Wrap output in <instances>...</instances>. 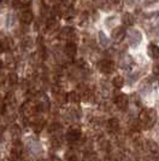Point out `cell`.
<instances>
[{
    "instance_id": "obj_1",
    "label": "cell",
    "mask_w": 159,
    "mask_h": 161,
    "mask_svg": "<svg viewBox=\"0 0 159 161\" xmlns=\"http://www.w3.org/2000/svg\"><path fill=\"white\" fill-rule=\"evenodd\" d=\"M139 120L141 122L145 129H150L154 125V122L157 120V114L156 110L150 109V108H145L143 110H141V113L139 115Z\"/></svg>"
},
{
    "instance_id": "obj_2",
    "label": "cell",
    "mask_w": 159,
    "mask_h": 161,
    "mask_svg": "<svg viewBox=\"0 0 159 161\" xmlns=\"http://www.w3.org/2000/svg\"><path fill=\"white\" fill-rule=\"evenodd\" d=\"M113 102H115V104H116V107H117L118 109L126 110L128 108V104H129V98H128V96L124 95V93H118V95L115 96Z\"/></svg>"
},
{
    "instance_id": "obj_3",
    "label": "cell",
    "mask_w": 159,
    "mask_h": 161,
    "mask_svg": "<svg viewBox=\"0 0 159 161\" xmlns=\"http://www.w3.org/2000/svg\"><path fill=\"white\" fill-rule=\"evenodd\" d=\"M98 69L103 74H111L115 69V64L110 59H103L98 63Z\"/></svg>"
},
{
    "instance_id": "obj_4",
    "label": "cell",
    "mask_w": 159,
    "mask_h": 161,
    "mask_svg": "<svg viewBox=\"0 0 159 161\" xmlns=\"http://www.w3.org/2000/svg\"><path fill=\"white\" fill-rule=\"evenodd\" d=\"M80 138H81V130L77 129V127H72L66 133V139H68V142L70 144H74V143L79 142Z\"/></svg>"
},
{
    "instance_id": "obj_5",
    "label": "cell",
    "mask_w": 159,
    "mask_h": 161,
    "mask_svg": "<svg viewBox=\"0 0 159 161\" xmlns=\"http://www.w3.org/2000/svg\"><path fill=\"white\" fill-rule=\"evenodd\" d=\"M141 39H142V36H141V33L139 32L137 29H131L130 32H129V44L131 45V46H137L140 42H141Z\"/></svg>"
},
{
    "instance_id": "obj_6",
    "label": "cell",
    "mask_w": 159,
    "mask_h": 161,
    "mask_svg": "<svg viewBox=\"0 0 159 161\" xmlns=\"http://www.w3.org/2000/svg\"><path fill=\"white\" fill-rule=\"evenodd\" d=\"M33 19H34V15H33L32 10L25 8L19 15V21L23 24H30L33 22Z\"/></svg>"
},
{
    "instance_id": "obj_7",
    "label": "cell",
    "mask_w": 159,
    "mask_h": 161,
    "mask_svg": "<svg viewBox=\"0 0 159 161\" xmlns=\"http://www.w3.org/2000/svg\"><path fill=\"white\" fill-rule=\"evenodd\" d=\"M124 34H126V32H124V28H123V27H121V25H118V27H116L115 29H112L111 36H112V39H113L115 41L119 42V41L123 40Z\"/></svg>"
},
{
    "instance_id": "obj_8",
    "label": "cell",
    "mask_w": 159,
    "mask_h": 161,
    "mask_svg": "<svg viewBox=\"0 0 159 161\" xmlns=\"http://www.w3.org/2000/svg\"><path fill=\"white\" fill-rule=\"evenodd\" d=\"M64 52H65V55L69 57V58H74V57L76 56V52H77V46H76V44L75 42H68L66 45H65V47H64Z\"/></svg>"
},
{
    "instance_id": "obj_9",
    "label": "cell",
    "mask_w": 159,
    "mask_h": 161,
    "mask_svg": "<svg viewBox=\"0 0 159 161\" xmlns=\"http://www.w3.org/2000/svg\"><path fill=\"white\" fill-rule=\"evenodd\" d=\"M147 53L153 59H159V46L154 44H150L147 47Z\"/></svg>"
},
{
    "instance_id": "obj_10",
    "label": "cell",
    "mask_w": 159,
    "mask_h": 161,
    "mask_svg": "<svg viewBox=\"0 0 159 161\" xmlns=\"http://www.w3.org/2000/svg\"><path fill=\"white\" fill-rule=\"evenodd\" d=\"M107 130H109L111 133H116V132H118V130H119L118 119L112 118V119H110V120L107 121Z\"/></svg>"
},
{
    "instance_id": "obj_11",
    "label": "cell",
    "mask_w": 159,
    "mask_h": 161,
    "mask_svg": "<svg viewBox=\"0 0 159 161\" xmlns=\"http://www.w3.org/2000/svg\"><path fill=\"white\" fill-rule=\"evenodd\" d=\"M148 150H150V153L153 155V158H159V147L157 145L156 142H153V141H150L148 142Z\"/></svg>"
},
{
    "instance_id": "obj_12",
    "label": "cell",
    "mask_w": 159,
    "mask_h": 161,
    "mask_svg": "<svg viewBox=\"0 0 159 161\" xmlns=\"http://www.w3.org/2000/svg\"><path fill=\"white\" fill-rule=\"evenodd\" d=\"M53 92H54V98H56V101L58 103H60V104L66 103V101H68V95L66 93H64L59 90H57V92L56 91H53Z\"/></svg>"
},
{
    "instance_id": "obj_13",
    "label": "cell",
    "mask_w": 159,
    "mask_h": 161,
    "mask_svg": "<svg viewBox=\"0 0 159 161\" xmlns=\"http://www.w3.org/2000/svg\"><path fill=\"white\" fill-rule=\"evenodd\" d=\"M112 85H113V87H116V89H122V87L124 86V79H123V76L116 75V76L112 79Z\"/></svg>"
},
{
    "instance_id": "obj_14",
    "label": "cell",
    "mask_w": 159,
    "mask_h": 161,
    "mask_svg": "<svg viewBox=\"0 0 159 161\" xmlns=\"http://www.w3.org/2000/svg\"><path fill=\"white\" fill-rule=\"evenodd\" d=\"M74 35H75L74 29H72V28H70V27L64 28L63 31L60 32V38H63V39H71Z\"/></svg>"
},
{
    "instance_id": "obj_15",
    "label": "cell",
    "mask_w": 159,
    "mask_h": 161,
    "mask_svg": "<svg viewBox=\"0 0 159 161\" xmlns=\"http://www.w3.org/2000/svg\"><path fill=\"white\" fill-rule=\"evenodd\" d=\"M122 21H123V23L124 25H127V27H130V25H133L134 22H135V18L134 16L131 15V14H124L123 15V18H122Z\"/></svg>"
},
{
    "instance_id": "obj_16",
    "label": "cell",
    "mask_w": 159,
    "mask_h": 161,
    "mask_svg": "<svg viewBox=\"0 0 159 161\" xmlns=\"http://www.w3.org/2000/svg\"><path fill=\"white\" fill-rule=\"evenodd\" d=\"M57 27H58V23H57V21L54 18L48 19L47 23H46V29H47L48 32H54L57 29Z\"/></svg>"
},
{
    "instance_id": "obj_17",
    "label": "cell",
    "mask_w": 159,
    "mask_h": 161,
    "mask_svg": "<svg viewBox=\"0 0 159 161\" xmlns=\"http://www.w3.org/2000/svg\"><path fill=\"white\" fill-rule=\"evenodd\" d=\"M68 101L71 103H79L80 102V95L79 92H70L68 95Z\"/></svg>"
},
{
    "instance_id": "obj_18",
    "label": "cell",
    "mask_w": 159,
    "mask_h": 161,
    "mask_svg": "<svg viewBox=\"0 0 159 161\" xmlns=\"http://www.w3.org/2000/svg\"><path fill=\"white\" fill-rule=\"evenodd\" d=\"M17 82H18V76H17L16 74H15V73L8 74V85L13 86V85H16Z\"/></svg>"
},
{
    "instance_id": "obj_19",
    "label": "cell",
    "mask_w": 159,
    "mask_h": 161,
    "mask_svg": "<svg viewBox=\"0 0 159 161\" xmlns=\"http://www.w3.org/2000/svg\"><path fill=\"white\" fill-rule=\"evenodd\" d=\"M109 147H110V144H109V142H107L106 139H100V141H99V148H100L103 152H107V150H109Z\"/></svg>"
},
{
    "instance_id": "obj_20",
    "label": "cell",
    "mask_w": 159,
    "mask_h": 161,
    "mask_svg": "<svg viewBox=\"0 0 159 161\" xmlns=\"http://www.w3.org/2000/svg\"><path fill=\"white\" fill-rule=\"evenodd\" d=\"M99 40H100V44H101L103 46H107V45H109V39L106 38V35H105L103 32L99 33Z\"/></svg>"
},
{
    "instance_id": "obj_21",
    "label": "cell",
    "mask_w": 159,
    "mask_h": 161,
    "mask_svg": "<svg viewBox=\"0 0 159 161\" xmlns=\"http://www.w3.org/2000/svg\"><path fill=\"white\" fill-rule=\"evenodd\" d=\"M48 130H49L51 133H57V132L60 130V125H59L58 122H53V124L49 126V129Z\"/></svg>"
},
{
    "instance_id": "obj_22",
    "label": "cell",
    "mask_w": 159,
    "mask_h": 161,
    "mask_svg": "<svg viewBox=\"0 0 159 161\" xmlns=\"http://www.w3.org/2000/svg\"><path fill=\"white\" fill-rule=\"evenodd\" d=\"M11 132H12V135H13L15 137H18V136L21 135V129H19L17 125H13V126H12V130H11Z\"/></svg>"
},
{
    "instance_id": "obj_23",
    "label": "cell",
    "mask_w": 159,
    "mask_h": 161,
    "mask_svg": "<svg viewBox=\"0 0 159 161\" xmlns=\"http://www.w3.org/2000/svg\"><path fill=\"white\" fill-rule=\"evenodd\" d=\"M153 73L154 75H159V62L153 65Z\"/></svg>"
},
{
    "instance_id": "obj_24",
    "label": "cell",
    "mask_w": 159,
    "mask_h": 161,
    "mask_svg": "<svg viewBox=\"0 0 159 161\" xmlns=\"http://www.w3.org/2000/svg\"><path fill=\"white\" fill-rule=\"evenodd\" d=\"M158 0H145V6H151L153 4H156Z\"/></svg>"
},
{
    "instance_id": "obj_25",
    "label": "cell",
    "mask_w": 159,
    "mask_h": 161,
    "mask_svg": "<svg viewBox=\"0 0 159 161\" xmlns=\"http://www.w3.org/2000/svg\"><path fill=\"white\" fill-rule=\"evenodd\" d=\"M68 160L69 161H79V159L76 158V155L71 154V155H68Z\"/></svg>"
},
{
    "instance_id": "obj_26",
    "label": "cell",
    "mask_w": 159,
    "mask_h": 161,
    "mask_svg": "<svg viewBox=\"0 0 159 161\" xmlns=\"http://www.w3.org/2000/svg\"><path fill=\"white\" fill-rule=\"evenodd\" d=\"M5 112V103L3 101H0V114H3Z\"/></svg>"
},
{
    "instance_id": "obj_27",
    "label": "cell",
    "mask_w": 159,
    "mask_h": 161,
    "mask_svg": "<svg viewBox=\"0 0 159 161\" xmlns=\"http://www.w3.org/2000/svg\"><path fill=\"white\" fill-rule=\"evenodd\" d=\"M154 24H156L157 27H159V14H157V15L154 16Z\"/></svg>"
},
{
    "instance_id": "obj_28",
    "label": "cell",
    "mask_w": 159,
    "mask_h": 161,
    "mask_svg": "<svg viewBox=\"0 0 159 161\" xmlns=\"http://www.w3.org/2000/svg\"><path fill=\"white\" fill-rule=\"evenodd\" d=\"M3 133H4V127L0 126V139H1V137H3Z\"/></svg>"
},
{
    "instance_id": "obj_29",
    "label": "cell",
    "mask_w": 159,
    "mask_h": 161,
    "mask_svg": "<svg viewBox=\"0 0 159 161\" xmlns=\"http://www.w3.org/2000/svg\"><path fill=\"white\" fill-rule=\"evenodd\" d=\"M52 161H60V159H58V158H53Z\"/></svg>"
},
{
    "instance_id": "obj_30",
    "label": "cell",
    "mask_w": 159,
    "mask_h": 161,
    "mask_svg": "<svg viewBox=\"0 0 159 161\" xmlns=\"http://www.w3.org/2000/svg\"><path fill=\"white\" fill-rule=\"evenodd\" d=\"M45 1H47V0H45Z\"/></svg>"
}]
</instances>
